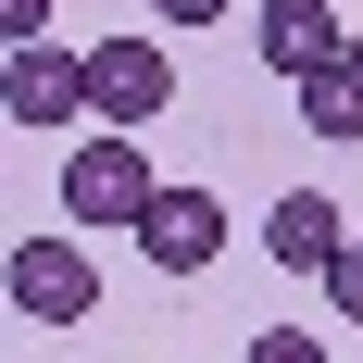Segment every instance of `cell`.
Returning a JSON list of instances; mask_svg holds the SVG:
<instances>
[{
    "instance_id": "cell-9",
    "label": "cell",
    "mask_w": 363,
    "mask_h": 363,
    "mask_svg": "<svg viewBox=\"0 0 363 363\" xmlns=\"http://www.w3.org/2000/svg\"><path fill=\"white\" fill-rule=\"evenodd\" d=\"M326 301H338V313H351V326H363V238H351V251L326 263Z\"/></svg>"
},
{
    "instance_id": "cell-4",
    "label": "cell",
    "mask_w": 363,
    "mask_h": 363,
    "mask_svg": "<svg viewBox=\"0 0 363 363\" xmlns=\"http://www.w3.org/2000/svg\"><path fill=\"white\" fill-rule=\"evenodd\" d=\"M88 301H101V276H88V251H75V238H13V313L75 326Z\"/></svg>"
},
{
    "instance_id": "cell-11",
    "label": "cell",
    "mask_w": 363,
    "mask_h": 363,
    "mask_svg": "<svg viewBox=\"0 0 363 363\" xmlns=\"http://www.w3.org/2000/svg\"><path fill=\"white\" fill-rule=\"evenodd\" d=\"M251 363H326V351H313L301 326H263V338H251Z\"/></svg>"
},
{
    "instance_id": "cell-10",
    "label": "cell",
    "mask_w": 363,
    "mask_h": 363,
    "mask_svg": "<svg viewBox=\"0 0 363 363\" xmlns=\"http://www.w3.org/2000/svg\"><path fill=\"white\" fill-rule=\"evenodd\" d=\"M0 38H13V50H38V38H50V0H0Z\"/></svg>"
},
{
    "instance_id": "cell-12",
    "label": "cell",
    "mask_w": 363,
    "mask_h": 363,
    "mask_svg": "<svg viewBox=\"0 0 363 363\" xmlns=\"http://www.w3.org/2000/svg\"><path fill=\"white\" fill-rule=\"evenodd\" d=\"M150 13H163V26H213L225 0H150Z\"/></svg>"
},
{
    "instance_id": "cell-1",
    "label": "cell",
    "mask_w": 363,
    "mask_h": 363,
    "mask_svg": "<svg viewBox=\"0 0 363 363\" xmlns=\"http://www.w3.org/2000/svg\"><path fill=\"white\" fill-rule=\"evenodd\" d=\"M176 101V63H163V38H101L88 50V113H101L113 138H150V113Z\"/></svg>"
},
{
    "instance_id": "cell-5",
    "label": "cell",
    "mask_w": 363,
    "mask_h": 363,
    "mask_svg": "<svg viewBox=\"0 0 363 363\" xmlns=\"http://www.w3.org/2000/svg\"><path fill=\"white\" fill-rule=\"evenodd\" d=\"M138 251L163 263V276H201V263L225 251V201L213 188H163V201L138 213Z\"/></svg>"
},
{
    "instance_id": "cell-8",
    "label": "cell",
    "mask_w": 363,
    "mask_h": 363,
    "mask_svg": "<svg viewBox=\"0 0 363 363\" xmlns=\"http://www.w3.org/2000/svg\"><path fill=\"white\" fill-rule=\"evenodd\" d=\"M301 125H313V138H363V38L338 50V63L301 75Z\"/></svg>"
},
{
    "instance_id": "cell-7",
    "label": "cell",
    "mask_w": 363,
    "mask_h": 363,
    "mask_svg": "<svg viewBox=\"0 0 363 363\" xmlns=\"http://www.w3.org/2000/svg\"><path fill=\"white\" fill-rule=\"evenodd\" d=\"M263 251L289 263V276H326V263L351 251V238H338V201H326V188H289V201L263 213Z\"/></svg>"
},
{
    "instance_id": "cell-2",
    "label": "cell",
    "mask_w": 363,
    "mask_h": 363,
    "mask_svg": "<svg viewBox=\"0 0 363 363\" xmlns=\"http://www.w3.org/2000/svg\"><path fill=\"white\" fill-rule=\"evenodd\" d=\"M150 201H163V188H150V150H138V138H88V150L63 163V213H75V225H138Z\"/></svg>"
},
{
    "instance_id": "cell-6",
    "label": "cell",
    "mask_w": 363,
    "mask_h": 363,
    "mask_svg": "<svg viewBox=\"0 0 363 363\" xmlns=\"http://www.w3.org/2000/svg\"><path fill=\"white\" fill-rule=\"evenodd\" d=\"M251 50H263V63H276V75L301 88V75H313V63H338L351 38H338V0H263V26H251Z\"/></svg>"
},
{
    "instance_id": "cell-3",
    "label": "cell",
    "mask_w": 363,
    "mask_h": 363,
    "mask_svg": "<svg viewBox=\"0 0 363 363\" xmlns=\"http://www.w3.org/2000/svg\"><path fill=\"white\" fill-rule=\"evenodd\" d=\"M0 113H13L26 138H50L63 113H88V50H50V38L13 50V63H0Z\"/></svg>"
}]
</instances>
